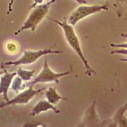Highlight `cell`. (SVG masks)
Instances as JSON below:
<instances>
[{
  "label": "cell",
  "mask_w": 127,
  "mask_h": 127,
  "mask_svg": "<svg viewBox=\"0 0 127 127\" xmlns=\"http://www.w3.org/2000/svg\"><path fill=\"white\" fill-rule=\"evenodd\" d=\"M121 36H122L123 38H127V33H122L121 34Z\"/></svg>",
  "instance_id": "ffe728a7"
},
{
  "label": "cell",
  "mask_w": 127,
  "mask_h": 127,
  "mask_svg": "<svg viewBox=\"0 0 127 127\" xmlns=\"http://www.w3.org/2000/svg\"><path fill=\"white\" fill-rule=\"evenodd\" d=\"M48 19L52 22H54L56 24H58L59 26H61L62 29L63 30L65 38L69 45L76 52V54L78 55L79 59L82 61L84 66H85V69L86 75L88 76H91L93 74L96 75L95 71L90 65L88 61L86 59V58L84 56L79 38L76 34L73 26L68 23L67 20H66L65 18H64V20L62 22H61L59 20H57L55 19H52L49 17H48Z\"/></svg>",
  "instance_id": "6da1fadb"
},
{
  "label": "cell",
  "mask_w": 127,
  "mask_h": 127,
  "mask_svg": "<svg viewBox=\"0 0 127 127\" xmlns=\"http://www.w3.org/2000/svg\"><path fill=\"white\" fill-rule=\"evenodd\" d=\"M34 71H28L25 70L22 68H19V69L17 71V75L22 78L24 81H28L31 80L32 77L34 76Z\"/></svg>",
  "instance_id": "5bb4252c"
},
{
  "label": "cell",
  "mask_w": 127,
  "mask_h": 127,
  "mask_svg": "<svg viewBox=\"0 0 127 127\" xmlns=\"http://www.w3.org/2000/svg\"><path fill=\"white\" fill-rule=\"evenodd\" d=\"M17 75V72H8L4 71V74L0 78V95H3V99L8 101L9 98L8 92L12 85L13 78Z\"/></svg>",
  "instance_id": "9c48e42d"
},
{
  "label": "cell",
  "mask_w": 127,
  "mask_h": 127,
  "mask_svg": "<svg viewBox=\"0 0 127 127\" xmlns=\"http://www.w3.org/2000/svg\"><path fill=\"white\" fill-rule=\"evenodd\" d=\"M120 61H123V62H127V58H126V59H121Z\"/></svg>",
  "instance_id": "44dd1931"
},
{
  "label": "cell",
  "mask_w": 127,
  "mask_h": 127,
  "mask_svg": "<svg viewBox=\"0 0 127 127\" xmlns=\"http://www.w3.org/2000/svg\"><path fill=\"white\" fill-rule=\"evenodd\" d=\"M14 1L15 0H10V3L8 4V14H10L12 12V6H13Z\"/></svg>",
  "instance_id": "e0dca14e"
},
{
  "label": "cell",
  "mask_w": 127,
  "mask_h": 127,
  "mask_svg": "<svg viewBox=\"0 0 127 127\" xmlns=\"http://www.w3.org/2000/svg\"><path fill=\"white\" fill-rule=\"evenodd\" d=\"M62 51L54 50L51 48H48L45 49L39 50L38 51L25 50L23 52V54L19 59L15 61H9L4 63L5 65H29L38 61L39 58L43 56L50 54H62Z\"/></svg>",
  "instance_id": "3957f363"
},
{
  "label": "cell",
  "mask_w": 127,
  "mask_h": 127,
  "mask_svg": "<svg viewBox=\"0 0 127 127\" xmlns=\"http://www.w3.org/2000/svg\"><path fill=\"white\" fill-rule=\"evenodd\" d=\"M46 99L51 104L55 105L61 100H66L67 98L63 97L58 94L55 87H50L44 93Z\"/></svg>",
  "instance_id": "8fae6325"
},
{
  "label": "cell",
  "mask_w": 127,
  "mask_h": 127,
  "mask_svg": "<svg viewBox=\"0 0 127 127\" xmlns=\"http://www.w3.org/2000/svg\"><path fill=\"white\" fill-rule=\"evenodd\" d=\"M43 2V0H34V3L33 4H32L31 8H33L34 7H35L36 6H37L38 4H42V3Z\"/></svg>",
  "instance_id": "ac0fdd59"
},
{
  "label": "cell",
  "mask_w": 127,
  "mask_h": 127,
  "mask_svg": "<svg viewBox=\"0 0 127 127\" xmlns=\"http://www.w3.org/2000/svg\"><path fill=\"white\" fill-rule=\"evenodd\" d=\"M111 54H121V55H127V49H124V48H121V49L118 50H114L111 51Z\"/></svg>",
  "instance_id": "9a60e30c"
},
{
  "label": "cell",
  "mask_w": 127,
  "mask_h": 127,
  "mask_svg": "<svg viewBox=\"0 0 127 127\" xmlns=\"http://www.w3.org/2000/svg\"><path fill=\"white\" fill-rule=\"evenodd\" d=\"M95 106L96 100H94L87 109L78 127H103V121H101L98 117Z\"/></svg>",
  "instance_id": "52a82bcc"
},
{
  "label": "cell",
  "mask_w": 127,
  "mask_h": 127,
  "mask_svg": "<svg viewBox=\"0 0 127 127\" xmlns=\"http://www.w3.org/2000/svg\"><path fill=\"white\" fill-rule=\"evenodd\" d=\"M1 74H2V72L0 71V78H1Z\"/></svg>",
  "instance_id": "7402d4cb"
},
{
  "label": "cell",
  "mask_w": 127,
  "mask_h": 127,
  "mask_svg": "<svg viewBox=\"0 0 127 127\" xmlns=\"http://www.w3.org/2000/svg\"><path fill=\"white\" fill-rule=\"evenodd\" d=\"M49 110H52L57 114L61 113V111L58 109L54 104H51L47 100H42L38 102L36 105L31 109L30 116H36L39 115L41 113L46 112Z\"/></svg>",
  "instance_id": "30bf717a"
},
{
  "label": "cell",
  "mask_w": 127,
  "mask_h": 127,
  "mask_svg": "<svg viewBox=\"0 0 127 127\" xmlns=\"http://www.w3.org/2000/svg\"><path fill=\"white\" fill-rule=\"evenodd\" d=\"M75 1L79 4H85L87 3L86 0H75Z\"/></svg>",
  "instance_id": "d6986e66"
},
{
  "label": "cell",
  "mask_w": 127,
  "mask_h": 127,
  "mask_svg": "<svg viewBox=\"0 0 127 127\" xmlns=\"http://www.w3.org/2000/svg\"><path fill=\"white\" fill-rule=\"evenodd\" d=\"M55 2V0H50L47 3L40 4L32 8V11L26 21L24 22L22 26L19 30L15 32L14 35L17 36L21 32L28 29H30L32 32L34 31L37 26L47 15L51 5Z\"/></svg>",
  "instance_id": "7a4b0ae2"
},
{
  "label": "cell",
  "mask_w": 127,
  "mask_h": 127,
  "mask_svg": "<svg viewBox=\"0 0 127 127\" xmlns=\"http://www.w3.org/2000/svg\"><path fill=\"white\" fill-rule=\"evenodd\" d=\"M104 1H107V0H104Z\"/></svg>",
  "instance_id": "cb8c5ba5"
},
{
  "label": "cell",
  "mask_w": 127,
  "mask_h": 127,
  "mask_svg": "<svg viewBox=\"0 0 127 127\" xmlns=\"http://www.w3.org/2000/svg\"><path fill=\"white\" fill-rule=\"evenodd\" d=\"M45 89V88H41L38 90H34L33 87H29L28 89L25 90L22 92L19 93L13 98L9 100L8 101L0 103V109L4 108L10 105H17V104H28L31 100L34 98L35 95L44 91Z\"/></svg>",
  "instance_id": "8992f818"
},
{
  "label": "cell",
  "mask_w": 127,
  "mask_h": 127,
  "mask_svg": "<svg viewBox=\"0 0 127 127\" xmlns=\"http://www.w3.org/2000/svg\"><path fill=\"white\" fill-rule=\"evenodd\" d=\"M46 1H49V0H46Z\"/></svg>",
  "instance_id": "603a6c76"
},
{
  "label": "cell",
  "mask_w": 127,
  "mask_h": 127,
  "mask_svg": "<svg viewBox=\"0 0 127 127\" xmlns=\"http://www.w3.org/2000/svg\"><path fill=\"white\" fill-rule=\"evenodd\" d=\"M111 47L113 48H124V49H127V43H111L110 45Z\"/></svg>",
  "instance_id": "2e32d148"
},
{
  "label": "cell",
  "mask_w": 127,
  "mask_h": 127,
  "mask_svg": "<svg viewBox=\"0 0 127 127\" xmlns=\"http://www.w3.org/2000/svg\"><path fill=\"white\" fill-rule=\"evenodd\" d=\"M113 8L119 17H121L127 8V0H111Z\"/></svg>",
  "instance_id": "7c38bea8"
},
{
  "label": "cell",
  "mask_w": 127,
  "mask_h": 127,
  "mask_svg": "<svg viewBox=\"0 0 127 127\" xmlns=\"http://www.w3.org/2000/svg\"><path fill=\"white\" fill-rule=\"evenodd\" d=\"M23 80L22 78L19 77L18 75H16L13 78V81L11 85V90L15 92V93H18L20 90H22L26 87V85L23 83Z\"/></svg>",
  "instance_id": "4fadbf2b"
},
{
  "label": "cell",
  "mask_w": 127,
  "mask_h": 127,
  "mask_svg": "<svg viewBox=\"0 0 127 127\" xmlns=\"http://www.w3.org/2000/svg\"><path fill=\"white\" fill-rule=\"evenodd\" d=\"M127 111V102L116 111L111 119L103 121V127H127V118L125 114Z\"/></svg>",
  "instance_id": "ba28073f"
},
{
  "label": "cell",
  "mask_w": 127,
  "mask_h": 127,
  "mask_svg": "<svg viewBox=\"0 0 127 127\" xmlns=\"http://www.w3.org/2000/svg\"><path fill=\"white\" fill-rule=\"evenodd\" d=\"M70 73H71V71L57 73L52 71L48 64L47 58L45 55L43 66L41 71L39 72L38 75L34 79L33 81L29 83L28 85V87H34L35 85L38 83H46L52 82H55L57 84H59L60 78L64 76L68 75Z\"/></svg>",
  "instance_id": "277c9868"
},
{
  "label": "cell",
  "mask_w": 127,
  "mask_h": 127,
  "mask_svg": "<svg viewBox=\"0 0 127 127\" xmlns=\"http://www.w3.org/2000/svg\"><path fill=\"white\" fill-rule=\"evenodd\" d=\"M109 9L107 4L104 5H91L87 6L81 4L71 13L67 19V22L71 26H75L78 22L91 15L98 13L102 10Z\"/></svg>",
  "instance_id": "5b68a950"
}]
</instances>
